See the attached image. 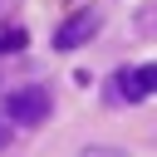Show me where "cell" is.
Here are the masks:
<instances>
[{"label":"cell","instance_id":"obj_1","mask_svg":"<svg viewBox=\"0 0 157 157\" xmlns=\"http://www.w3.org/2000/svg\"><path fill=\"white\" fill-rule=\"evenodd\" d=\"M49 108H54V98H49V88H15V93H5V103H0V113L10 118V128H39L44 118H49Z\"/></svg>","mask_w":157,"mask_h":157},{"label":"cell","instance_id":"obj_2","mask_svg":"<svg viewBox=\"0 0 157 157\" xmlns=\"http://www.w3.org/2000/svg\"><path fill=\"white\" fill-rule=\"evenodd\" d=\"M93 29H98V10H74V15L54 29V49H78V44L93 39Z\"/></svg>","mask_w":157,"mask_h":157},{"label":"cell","instance_id":"obj_3","mask_svg":"<svg viewBox=\"0 0 157 157\" xmlns=\"http://www.w3.org/2000/svg\"><path fill=\"white\" fill-rule=\"evenodd\" d=\"M113 88H118V98H128V103H142V98H147V83H142L137 69H118Z\"/></svg>","mask_w":157,"mask_h":157},{"label":"cell","instance_id":"obj_4","mask_svg":"<svg viewBox=\"0 0 157 157\" xmlns=\"http://www.w3.org/2000/svg\"><path fill=\"white\" fill-rule=\"evenodd\" d=\"M25 44H29V34H25V29H0V54H20Z\"/></svg>","mask_w":157,"mask_h":157},{"label":"cell","instance_id":"obj_5","mask_svg":"<svg viewBox=\"0 0 157 157\" xmlns=\"http://www.w3.org/2000/svg\"><path fill=\"white\" fill-rule=\"evenodd\" d=\"M137 74H142V83H147V93H157V64H142Z\"/></svg>","mask_w":157,"mask_h":157},{"label":"cell","instance_id":"obj_6","mask_svg":"<svg viewBox=\"0 0 157 157\" xmlns=\"http://www.w3.org/2000/svg\"><path fill=\"white\" fill-rule=\"evenodd\" d=\"M83 157H128V152H118V147H88Z\"/></svg>","mask_w":157,"mask_h":157},{"label":"cell","instance_id":"obj_7","mask_svg":"<svg viewBox=\"0 0 157 157\" xmlns=\"http://www.w3.org/2000/svg\"><path fill=\"white\" fill-rule=\"evenodd\" d=\"M5 142H10V132H5V128H0V152H5Z\"/></svg>","mask_w":157,"mask_h":157}]
</instances>
